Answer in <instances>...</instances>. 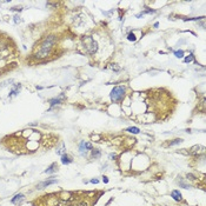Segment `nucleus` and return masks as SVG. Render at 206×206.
I'll return each mask as SVG.
<instances>
[{"label": "nucleus", "instance_id": "1", "mask_svg": "<svg viewBox=\"0 0 206 206\" xmlns=\"http://www.w3.org/2000/svg\"><path fill=\"white\" fill-rule=\"evenodd\" d=\"M54 42H55V37L51 35V37L46 38V39L42 41V44H41V46H40L39 51L37 52L35 57H37L38 59L46 58V57L50 54V52H51V50H52V47H53Z\"/></svg>", "mask_w": 206, "mask_h": 206}, {"label": "nucleus", "instance_id": "13", "mask_svg": "<svg viewBox=\"0 0 206 206\" xmlns=\"http://www.w3.org/2000/svg\"><path fill=\"white\" fill-rule=\"evenodd\" d=\"M126 131L130 132V133H133V134H138V133L140 132V130H139L138 127H136V126H131V127L126 128Z\"/></svg>", "mask_w": 206, "mask_h": 206}, {"label": "nucleus", "instance_id": "16", "mask_svg": "<svg viewBox=\"0 0 206 206\" xmlns=\"http://www.w3.org/2000/svg\"><path fill=\"white\" fill-rule=\"evenodd\" d=\"M181 142H183V139H174L173 141H171V142H170V146L179 145V144H181Z\"/></svg>", "mask_w": 206, "mask_h": 206}, {"label": "nucleus", "instance_id": "7", "mask_svg": "<svg viewBox=\"0 0 206 206\" xmlns=\"http://www.w3.org/2000/svg\"><path fill=\"white\" fill-rule=\"evenodd\" d=\"M171 197L175 200V201H180L183 198H181V193L178 191V190H174V191H172L171 193Z\"/></svg>", "mask_w": 206, "mask_h": 206}, {"label": "nucleus", "instance_id": "26", "mask_svg": "<svg viewBox=\"0 0 206 206\" xmlns=\"http://www.w3.org/2000/svg\"><path fill=\"white\" fill-rule=\"evenodd\" d=\"M103 181L105 183V184H107V183H108V178H107V177H104V178H103Z\"/></svg>", "mask_w": 206, "mask_h": 206}, {"label": "nucleus", "instance_id": "19", "mask_svg": "<svg viewBox=\"0 0 206 206\" xmlns=\"http://www.w3.org/2000/svg\"><path fill=\"white\" fill-rule=\"evenodd\" d=\"M179 185H180L181 187H184V188H190V185H187L184 180H179Z\"/></svg>", "mask_w": 206, "mask_h": 206}, {"label": "nucleus", "instance_id": "22", "mask_svg": "<svg viewBox=\"0 0 206 206\" xmlns=\"http://www.w3.org/2000/svg\"><path fill=\"white\" fill-rule=\"evenodd\" d=\"M111 69H114L115 72H119V71H120V67H118V66H115V65H112V66H111Z\"/></svg>", "mask_w": 206, "mask_h": 206}, {"label": "nucleus", "instance_id": "18", "mask_svg": "<svg viewBox=\"0 0 206 206\" xmlns=\"http://www.w3.org/2000/svg\"><path fill=\"white\" fill-rule=\"evenodd\" d=\"M204 17H200V18H185L184 19V21H197V20H200V19H203Z\"/></svg>", "mask_w": 206, "mask_h": 206}, {"label": "nucleus", "instance_id": "21", "mask_svg": "<svg viewBox=\"0 0 206 206\" xmlns=\"http://www.w3.org/2000/svg\"><path fill=\"white\" fill-rule=\"evenodd\" d=\"M193 59H194V57H193L192 54H190L188 57H186V58L184 59V61H185V63H191V61H192Z\"/></svg>", "mask_w": 206, "mask_h": 206}, {"label": "nucleus", "instance_id": "20", "mask_svg": "<svg viewBox=\"0 0 206 206\" xmlns=\"http://www.w3.org/2000/svg\"><path fill=\"white\" fill-rule=\"evenodd\" d=\"M127 39H128L130 41H136V40H137L136 35L133 34V33H128V35H127Z\"/></svg>", "mask_w": 206, "mask_h": 206}, {"label": "nucleus", "instance_id": "5", "mask_svg": "<svg viewBox=\"0 0 206 206\" xmlns=\"http://www.w3.org/2000/svg\"><path fill=\"white\" fill-rule=\"evenodd\" d=\"M55 183H58L57 179H50V180H46V181H42V183L38 184L37 187H38V188H44V187H47V186H50V185H52V184H55Z\"/></svg>", "mask_w": 206, "mask_h": 206}, {"label": "nucleus", "instance_id": "4", "mask_svg": "<svg viewBox=\"0 0 206 206\" xmlns=\"http://www.w3.org/2000/svg\"><path fill=\"white\" fill-rule=\"evenodd\" d=\"M200 152H204V147L200 145H196L190 150V154H192V156H198Z\"/></svg>", "mask_w": 206, "mask_h": 206}, {"label": "nucleus", "instance_id": "11", "mask_svg": "<svg viewBox=\"0 0 206 206\" xmlns=\"http://www.w3.org/2000/svg\"><path fill=\"white\" fill-rule=\"evenodd\" d=\"M151 13H156V11H154V9H145V11H142L141 13L137 14V18H141V17H144L145 14H151Z\"/></svg>", "mask_w": 206, "mask_h": 206}, {"label": "nucleus", "instance_id": "23", "mask_svg": "<svg viewBox=\"0 0 206 206\" xmlns=\"http://www.w3.org/2000/svg\"><path fill=\"white\" fill-rule=\"evenodd\" d=\"M20 21H21V19H19V17H18V15H15V17H14V23H15V24H18V23H20Z\"/></svg>", "mask_w": 206, "mask_h": 206}, {"label": "nucleus", "instance_id": "27", "mask_svg": "<svg viewBox=\"0 0 206 206\" xmlns=\"http://www.w3.org/2000/svg\"><path fill=\"white\" fill-rule=\"evenodd\" d=\"M78 206H87V204L86 203H81V204H79Z\"/></svg>", "mask_w": 206, "mask_h": 206}, {"label": "nucleus", "instance_id": "12", "mask_svg": "<svg viewBox=\"0 0 206 206\" xmlns=\"http://www.w3.org/2000/svg\"><path fill=\"white\" fill-rule=\"evenodd\" d=\"M101 156V152H100V150H98V148H94V150H92V158H94V159H98L99 157Z\"/></svg>", "mask_w": 206, "mask_h": 206}, {"label": "nucleus", "instance_id": "3", "mask_svg": "<svg viewBox=\"0 0 206 206\" xmlns=\"http://www.w3.org/2000/svg\"><path fill=\"white\" fill-rule=\"evenodd\" d=\"M124 96H125V87H124V86H115V87L112 90L111 94H110L111 100H112L113 103L120 101V100L124 98Z\"/></svg>", "mask_w": 206, "mask_h": 206}, {"label": "nucleus", "instance_id": "24", "mask_svg": "<svg viewBox=\"0 0 206 206\" xmlns=\"http://www.w3.org/2000/svg\"><path fill=\"white\" fill-rule=\"evenodd\" d=\"M11 9H12V11H19V12H20L23 8H21V7H13V8H11Z\"/></svg>", "mask_w": 206, "mask_h": 206}, {"label": "nucleus", "instance_id": "6", "mask_svg": "<svg viewBox=\"0 0 206 206\" xmlns=\"http://www.w3.org/2000/svg\"><path fill=\"white\" fill-rule=\"evenodd\" d=\"M24 199H25V196H24V194H17V196H14V197L11 199V203H12V204H19V203H21Z\"/></svg>", "mask_w": 206, "mask_h": 206}, {"label": "nucleus", "instance_id": "15", "mask_svg": "<svg viewBox=\"0 0 206 206\" xmlns=\"http://www.w3.org/2000/svg\"><path fill=\"white\" fill-rule=\"evenodd\" d=\"M84 147H85L86 151H92V150H93V146H92L91 142H85V141H84Z\"/></svg>", "mask_w": 206, "mask_h": 206}, {"label": "nucleus", "instance_id": "14", "mask_svg": "<svg viewBox=\"0 0 206 206\" xmlns=\"http://www.w3.org/2000/svg\"><path fill=\"white\" fill-rule=\"evenodd\" d=\"M20 87H21L20 85H17V86H15V87H14V88L11 91L9 97H11V96H15V94H18V93H19V91H20Z\"/></svg>", "mask_w": 206, "mask_h": 206}, {"label": "nucleus", "instance_id": "8", "mask_svg": "<svg viewBox=\"0 0 206 206\" xmlns=\"http://www.w3.org/2000/svg\"><path fill=\"white\" fill-rule=\"evenodd\" d=\"M61 163H63L64 165H69L71 163H73V159H72L69 156H67V154H63V156H61Z\"/></svg>", "mask_w": 206, "mask_h": 206}, {"label": "nucleus", "instance_id": "9", "mask_svg": "<svg viewBox=\"0 0 206 206\" xmlns=\"http://www.w3.org/2000/svg\"><path fill=\"white\" fill-rule=\"evenodd\" d=\"M64 99H65V97H64V94H61L60 97H58V98H55V99H52L50 103H51L52 106H54V105H59V104H61L63 101H64Z\"/></svg>", "mask_w": 206, "mask_h": 206}, {"label": "nucleus", "instance_id": "17", "mask_svg": "<svg viewBox=\"0 0 206 206\" xmlns=\"http://www.w3.org/2000/svg\"><path fill=\"white\" fill-rule=\"evenodd\" d=\"M174 55H175L177 58H183V57H184V51H183V50L175 51V52H174Z\"/></svg>", "mask_w": 206, "mask_h": 206}, {"label": "nucleus", "instance_id": "25", "mask_svg": "<svg viewBox=\"0 0 206 206\" xmlns=\"http://www.w3.org/2000/svg\"><path fill=\"white\" fill-rule=\"evenodd\" d=\"M91 183H92V184H98V183H99V180H98V179H92V180H91Z\"/></svg>", "mask_w": 206, "mask_h": 206}, {"label": "nucleus", "instance_id": "10", "mask_svg": "<svg viewBox=\"0 0 206 206\" xmlns=\"http://www.w3.org/2000/svg\"><path fill=\"white\" fill-rule=\"evenodd\" d=\"M58 170V166H57V164L55 163H53L47 170H45V173H54V172Z\"/></svg>", "mask_w": 206, "mask_h": 206}, {"label": "nucleus", "instance_id": "2", "mask_svg": "<svg viewBox=\"0 0 206 206\" xmlns=\"http://www.w3.org/2000/svg\"><path fill=\"white\" fill-rule=\"evenodd\" d=\"M82 42H84V47H85V50L88 54H94L97 52L98 44L92 37H85L82 39Z\"/></svg>", "mask_w": 206, "mask_h": 206}]
</instances>
